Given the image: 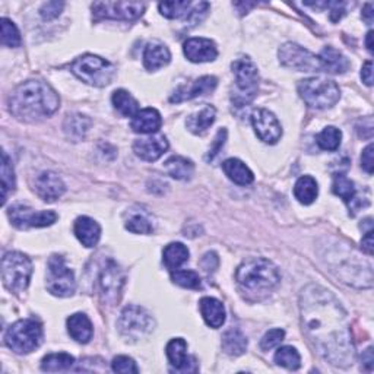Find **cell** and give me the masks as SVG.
Wrapping results in <instances>:
<instances>
[{
	"mask_svg": "<svg viewBox=\"0 0 374 374\" xmlns=\"http://www.w3.org/2000/svg\"><path fill=\"white\" fill-rule=\"evenodd\" d=\"M299 94L306 104L316 110L330 109L341 98V89L333 81L324 78H308L300 81Z\"/></svg>",
	"mask_w": 374,
	"mask_h": 374,
	"instance_id": "5b68a950",
	"label": "cell"
},
{
	"mask_svg": "<svg viewBox=\"0 0 374 374\" xmlns=\"http://www.w3.org/2000/svg\"><path fill=\"white\" fill-rule=\"evenodd\" d=\"M145 10V3L140 2H95L93 14L95 19L135 21Z\"/></svg>",
	"mask_w": 374,
	"mask_h": 374,
	"instance_id": "5bb4252c",
	"label": "cell"
},
{
	"mask_svg": "<svg viewBox=\"0 0 374 374\" xmlns=\"http://www.w3.org/2000/svg\"><path fill=\"white\" fill-rule=\"evenodd\" d=\"M162 124L161 114L156 109H144L139 110L132 119L131 127L136 133H156Z\"/></svg>",
	"mask_w": 374,
	"mask_h": 374,
	"instance_id": "7402d4cb",
	"label": "cell"
},
{
	"mask_svg": "<svg viewBox=\"0 0 374 374\" xmlns=\"http://www.w3.org/2000/svg\"><path fill=\"white\" fill-rule=\"evenodd\" d=\"M32 262L28 256L19 252H9L2 259L3 286L14 294H21L30 286Z\"/></svg>",
	"mask_w": 374,
	"mask_h": 374,
	"instance_id": "8992f818",
	"label": "cell"
},
{
	"mask_svg": "<svg viewBox=\"0 0 374 374\" xmlns=\"http://www.w3.org/2000/svg\"><path fill=\"white\" fill-rule=\"evenodd\" d=\"M75 364V358L66 353H56L48 354L41 361V370L55 373V371H64L69 370Z\"/></svg>",
	"mask_w": 374,
	"mask_h": 374,
	"instance_id": "d590c367",
	"label": "cell"
},
{
	"mask_svg": "<svg viewBox=\"0 0 374 374\" xmlns=\"http://www.w3.org/2000/svg\"><path fill=\"white\" fill-rule=\"evenodd\" d=\"M167 149H169V140H167L164 135L142 138L135 140L133 144V151L136 156L140 160L149 162L161 158Z\"/></svg>",
	"mask_w": 374,
	"mask_h": 374,
	"instance_id": "2e32d148",
	"label": "cell"
},
{
	"mask_svg": "<svg viewBox=\"0 0 374 374\" xmlns=\"http://www.w3.org/2000/svg\"><path fill=\"white\" fill-rule=\"evenodd\" d=\"M218 263H219L218 256L214 252L206 253L203 256V259L200 261V265L206 270V272H214V270L218 268Z\"/></svg>",
	"mask_w": 374,
	"mask_h": 374,
	"instance_id": "c3c4849f",
	"label": "cell"
},
{
	"mask_svg": "<svg viewBox=\"0 0 374 374\" xmlns=\"http://www.w3.org/2000/svg\"><path fill=\"white\" fill-rule=\"evenodd\" d=\"M223 170L228 176L231 182H234L239 186H247L253 183L254 176L250 171L249 167L237 158H230L223 164Z\"/></svg>",
	"mask_w": 374,
	"mask_h": 374,
	"instance_id": "83f0119b",
	"label": "cell"
},
{
	"mask_svg": "<svg viewBox=\"0 0 374 374\" xmlns=\"http://www.w3.org/2000/svg\"><path fill=\"white\" fill-rule=\"evenodd\" d=\"M342 132L338 127L328 126L316 136V144L324 151H337L341 145Z\"/></svg>",
	"mask_w": 374,
	"mask_h": 374,
	"instance_id": "f35d334b",
	"label": "cell"
},
{
	"mask_svg": "<svg viewBox=\"0 0 374 374\" xmlns=\"http://www.w3.org/2000/svg\"><path fill=\"white\" fill-rule=\"evenodd\" d=\"M366 44H367V48L370 53H373V31H368L367 34V40H366Z\"/></svg>",
	"mask_w": 374,
	"mask_h": 374,
	"instance_id": "9f6ffc18",
	"label": "cell"
},
{
	"mask_svg": "<svg viewBox=\"0 0 374 374\" xmlns=\"http://www.w3.org/2000/svg\"><path fill=\"white\" fill-rule=\"evenodd\" d=\"M75 236L84 244L85 247H95L100 237H101V228L97 221L89 216H80L75 221Z\"/></svg>",
	"mask_w": 374,
	"mask_h": 374,
	"instance_id": "603a6c76",
	"label": "cell"
},
{
	"mask_svg": "<svg viewBox=\"0 0 374 374\" xmlns=\"http://www.w3.org/2000/svg\"><path fill=\"white\" fill-rule=\"evenodd\" d=\"M361 244H363V250L368 256H371L373 254V230L367 231V233L363 237V241H361Z\"/></svg>",
	"mask_w": 374,
	"mask_h": 374,
	"instance_id": "f5cc1de1",
	"label": "cell"
},
{
	"mask_svg": "<svg viewBox=\"0 0 374 374\" xmlns=\"http://www.w3.org/2000/svg\"><path fill=\"white\" fill-rule=\"evenodd\" d=\"M164 167L167 174L176 180H189L193 176V171H195V164L180 156H174L167 160Z\"/></svg>",
	"mask_w": 374,
	"mask_h": 374,
	"instance_id": "d6a6232c",
	"label": "cell"
},
{
	"mask_svg": "<svg viewBox=\"0 0 374 374\" xmlns=\"http://www.w3.org/2000/svg\"><path fill=\"white\" fill-rule=\"evenodd\" d=\"M320 64H321V72H328L332 75H339L345 73L350 69V62L341 53L339 50L333 47H325L321 50L319 56Z\"/></svg>",
	"mask_w": 374,
	"mask_h": 374,
	"instance_id": "484cf974",
	"label": "cell"
},
{
	"mask_svg": "<svg viewBox=\"0 0 374 374\" xmlns=\"http://www.w3.org/2000/svg\"><path fill=\"white\" fill-rule=\"evenodd\" d=\"M162 259L171 272L189 261V249L182 243H170L164 249Z\"/></svg>",
	"mask_w": 374,
	"mask_h": 374,
	"instance_id": "836d02e7",
	"label": "cell"
},
{
	"mask_svg": "<svg viewBox=\"0 0 374 374\" xmlns=\"http://www.w3.org/2000/svg\"><path fill=\"white\" fill-rule=\"evenodd\" d=\"M71 69L82 82L97 88L107 86L113 81L115 72L109 60L94 55H85L76 59Z\"/></svg>",
	"mask_w": 374,
	"mask_h": 374,
	"instance_id": "ba28073f",
	"label": "cell"
},
{
	"mask_svg": "<svg viewBox=\"0 0 374 374\" xmlns=\"http://www.w3.org/2000/svg\"><path fill=\"white\" fill-rule=\"evenodd\" d=\"M233 73L236 75L237 91L233 94V102L237 107L250 104L257 94L259 86V72L256 64L249 57L236 59L231 64Z\"/></svg>",
	"mask_w": 374,
	"mask_h": 374,
	"instance_id": "52a82bcc",
	"label": "cell"
},
{
	"mask_svg": "<svg viewBox=\"0 0 374 374\" xmlns=\"http://www.w3.org/2000/svg\"><path fill=\"white\" fill-rule=\"evenodd\" d=\"M191 2H186V0H174V2H162L158 5V9L161 15L169 19H180L186 18L190 15Z\"/></svg>",
	"mask_w": 374,
	"mask_h": 374,
	"instance_id": "8d00e7d4",
	"label": "cell"
},
{
	"mask_svg": "<svg viewBox=\"0 0 374 374\" xmlns=\"http://www.w3.org/2000/svg\"><path fill=\"white\" fill-rule=\"evenodd\" d=\"M247 338L240 329H230L223 335V350L233 357L243 355L247 350Z\"/></svg>",
	"mask_w": 374,
	"mask_h": 374,
	"instance_id": "4dcf8cb0",
	"label": "cell"
},
{
	"mask_svg": "<svg viewBox=\"0 0 374 374\" xmlns=\"http://www.w3.org/2000/svg\"><path fill=\"white\" fill-rule=\"evenodd\" d=\"M47 290L56 297H71L75 292L76 282L73 270L64 263L62 256H51L47 265Z\"/></svg>",
	"mask_w": 374,
	"mask_h": 374,
	"instance_id": "30bf717a",
	"label": "cell"
},
{
	"mask_svg": "<svg viewBox=\"0 0 374 374\" xmlns=\"http://www.w3.org/2000/svg\"><path fill=\"white\" fill-rule=\"evenodd\" d=\"M215 115L216 110L212 106H206L199 113L191 114L186 120V126L191 133L202 135L212 126V123L215 122Z\"/></svg>",
	"mask_w": 374,
	"mask_h": 374,
	"instance_id": "f546056e",
	"label": "cell"
},
{
	"mask_svg": "<svg viewBox=\"0 0 374 374\" xmlns=\"http://www.w3.org/2000/svg\"><path fill=\"white\" fill-rule=\"evenodd\" d=\"M241 294L250 301H259L269 297L281 281L278 268L268 259L254 257L246 261L236 274Z\"/></svg>",
	"mask_w": 374,
	"mask_h": 374,
	"instance_id": "3957f363",
	"label": "cell"
},
{
	"mask_svg": "<svg viewBox=\"0 0 374 374\" xmlns=\"http://www.w3.org/2000/svg\"><path fill=\"white\" fill-rule=\"evenodd\" d=\"M68 332L80 344H88L94 335L91 320L84 313H75L68 319Z\"/></svg>",
	"mask_w": 374,
	"mask_h": 374,
	"instance_id": "4316f807",
	"label": "cell"
},
{
	"mask_svg": "<svg viewBox=\"0 0 374 374\" xmlns=\"http://www.w3.org/2000/svg\"><path fill=\"white\" fill-rule=\"evenodd\" d=\"M275 363L288 370H299L301 366V357L294 346H281L275 354Z\"/></svg>",
	"mask_w": 374,
	"mask_h": 374,
	"instance_id": "ab89813d",
	"label": "cell"
},
{
	"mask_svg": "<svg viewBox=\"0 0 374 374\" xmlns=\"http://www.w3.org/2000/svg\"><path fill=\"white\" fill-rule=\"evenodd\" d=\"M43 342V326L35 319H22L5 333V344L17 354H30Z\"/></svg>",
	"mask_w": 374,
	"mask_h": 374,
	"instance_id": "277c9868",
	"label": "cell"
},
{
	"mask_svg": "<svg viewBox=\"0 0 374 374\" xmlns=\"http://www.w3.org/2000/svg\"><path fill=\"white\" fill-rule=\"evenodd\" d=\"M330 6V19L333 22H338L344 15H345V8H346V3H342V2H333V3H329Z\"/></svg>",
	"mask_w": 374,
	"mask_h": 374,
	"instance_id": "f907efd6",
	"label": "cell"
},
{
	"mask_svg": "<svg viewBox=\"0 0 374 374\" xmlns=\"http://www.w3.org/2000/svg\"><path fill=\"white\" fill-rule=\"evenodd\" d=\"M252 124L254 131L266 144H277L282 136V127L275 115L269 110L257 109L252 113Z\"/></svg>",
	"mask_w": 374,
	"mask_h": 374,
	"instance_id": "9a60e30c",
	"label": "cell"
},
{
	"mask_svg": "<svg viewBox=\"0 0 374 374\" xmlns=\"http://www.w3.org/2000/svg\"><path fill=\"white\" fill-rule=\"evenodd\" d=\"M63 6H64V3H62V2H47V3H44L41 10H40L43 19L50 21V19L57 18L60 15Z\"/></svg>",
	"mask_w": 374,
	"mask_h": 374,
	"instance_id": "7dc6e473",
	"label": "cell"
},
{
	"mask_svg": "<svg viewBox=\"0 0 374 374\" xmlns=\"http://www.w3.org/2000/svg\"><path fill=\"white\" fill-rule=\"evenodd\" d=\"M363 363L368 371L373 370V363H374V357H373V348H367V351L363 354Z\"/></svg>",
	"mask_w": 374,
	"mask_h": 374,
	"instance_id": "db71d44e",
	"label": "cell"
},
{
	"mask_svg": "<svg viewBox=\"0 0 374 374\" xmlns=\"http://www.w3.org/2000/svg\"><path fill=\"white\" fill-rule=\"evenodd\" d=\"M124 286V274L122 268L114 261H109L100 274L101 300L107 306H115L122 297Z\"/></svg>",
	"mask_w": 374,
	"mask_h": 374,
	"instance_id": "4fadbf2b",
	"label": "cell"
},
{
	"mask_svg": "<svg viewBox=\"0 0 374 374\" xmlns=\"http://www.w3.org/2000/svg\"><path fill=\"white\" fill-rule=\"evenodd\" d=\"M361 167L368 173L373 174V144H370L361 156Z\"/></svg>",
	"mask_w": 374,
	"mask_h": 374,
	"instance_id": "681fc988",
	"label": "cell"
},
{
	"mask_svg": "<svg viewBox=\"0 0 374 374\" xmlns=\"http://www.w3.org/2000/svg\"><path fill=\"white\" fill-rule=\"evenodd\" d=\"M216 84L218 81L215 76H202V78L190 82L189 85L178 86L174 91V94L170 97V101L183 102V101H189L205 94H209L216 88Z\"/></svg>",
	"mask_w": 374,
	"mask_h": 374,
	"instance_id": "e0dca14e",
	"label": "cell"
},
{
	"mask_svg": "<svg viewBox=\"0 0 374 374\" xmlns=\"http://www.w3.org/2000/svg\"><path fill=\"white\" fill-rule=\"evenodd\" d=\"M126 228L135 234H151L152 233V224L144 214H133L126 221Z\"/></svg>",
	"mask_w": 374,
	"mask_h": 374,
	"instance_id": "7bdbcfd3",
	"label": "cell"
},
{
	"mask_svg": "<svg viewBox=\"0 0 374 374\" xmlns=\"http://www.w3.org/2000/svg\"><path fill=\"white\" fill-rule=\"evenodd\" d=\"M185 56L193 63L212 62L218 56V50L209 38H189L185 43Z\"/></svg>",
	"mask_w": 374,
	"mask_h": 374,
	"instance_id": "d6986e66",
	"label": "cell"
},
{
	"mask_svg": "<svg viewBox=\"0 0 374 374\" xmlns=\"http://www.w3.org/2000/svg\"><path fill=\"white\" fill-rule=\"evenodd\" d=\"M167 357H169L170 364L178 371H196V361L193 357L187 355V344L182 338L171 339L165 348Z\"/></svg>",
	"mask_w": 374,
	"mask_h": 374,
	"instance_id": "ac0fdd59",
	"label": "cell"
},
{
	"mask_svg": "<svg viewBox=\"0 0 374 374\" xmlns=\"http://www.w3.org/2000/svg\"><path fill=\"white\" fill-rule=\"evenodd\" d=\"M294 195L300 203L312 205L319 195L317 182L310 176L300 177L294 186Z\"/></svg>",
	"mask_w": 374,
	"mask_h": 374,
	"instance_id": "1f68e13d",
	"label": "cell"
},
{
	"mask_svg": "<svg viewBox=\"0 0 374 374\" xmlns=\"http://www.w3.org/2000/svg\"><path fill=\"white\" fill-rule=\"evenodd\" d=\"M171 53L169 47L160 41H152L144 51V66L148 71H158L170 63Z\"/></svg>",
	"mask_w": 374,
	"mask_h": 374,
	"instance_id": "d4e9b609",
	"label": "cell"
},
{
	"mask_svg": "<svg viewBox=\"0 0 374 374\" xmlns=\"http://www.w3.org/2000/svg\"><path fill=\"white\" fill-rule=\"evenodd\" d=\"M332 190L335 195L339 196L348 205L350 211H353V215L361 208V206H367V203H363L357 198V190L354 183L344 174H337L333 177Z\"/></svg>",
	"mask_w": 374,
	"mask_h": 374,
	"instance_id": "44dd1931",
	"label": "cell"
},
{
	"mask_svg": "<svg viewBox=\"0 0 374 374\" xmlns=\"http://www.w3.org/2000/svg\"><path fill=\"white\" fill-rule=\"evenodd\" d=\"M8 216L10 223L21 230L50 227L57 221V214L53 211H34L24 205L10 206Z\"/></svg>",
	"mask_w": 374,
	"mask_h": 374,
	"instance_id": "7c38bea8",
	"label": "cell"
},
{
	"mask_svg": "<svg viewBox=\"0 0 374 374\" xmlns=\"http://www.w3.org/2000/svg\"><path fill=\"white\" fill-rule=\"evenodd\" d=\"M34 190L43 200L55 202L63 195L66 187H64V183L62 182V178L57 174L51 171H44L35 178Z\"/></svg>",
	"mask_w": 374,
	"mask_h": 374,
	"instance_id": "ffe728a7",
	"label": "cell"
},
{
	"mask_svg": "<svg viewBox=\"0 0 374 374\" xmlns=\"http://www.w3.org/2000/svg\"><path fill=\"white\" fill-rule=\"evenodd\" d=\"M303 332L317 354L337 367L354 363L355 351L346 313L330 291L308 286L300 295Z\"/></svg>",
	"mask_w": 374,
	"mask_h": 374,
	"instance_id": "6da1fadb",
	"label": "cell"
},
{
	"mask_svg": "<svg viewBox=\"0 0 374 374\" xmlns=\"http://www.w3.org/2000/svg\"><path fill=\"white\" fill-rule=\"evenodd\" d=\"M111 368L114 373H123V374H136L139 373V368L136 366L135 361L132 358H129L126 355H119V357H115L113 359V363H111Z\"/></svg>",
	"mask_w": 374,
	"mask_h": 374,
	"instance_id": "f6af8a7d",
	"label": "cell"
},
{
	"mask_svg": "<svg viewBox=\"0 0 374 374\" xmlns=\"http://www.w3.org/2000/svg\"><path fill=\"white\" fill-rule=\"evenodd\" d=\"M171 279L177 286L189 290H200L202 281L195 270H180L176 269L171 272Z\"/></svg>",
	"mask_w": 374,
	"mask_h": 374,
	"instance_id": "60d3db41",
	"label": "cell"
},
{
	"mask_svg": "<svg viewBox=\"0 0 374 374\" xmlns=\"http://www.w3.org/2000/svg\"><path fill=\"white\" fill-rule=\"evenodd\" d=\"M361 80L368 86L373 85V62L368 60L364 63L363 71H361Z\"/></svg>",
	"mask_w": 374,
	"mask_h": 374,
	"instance_id": "816d5d0a",
	"label": "cell"
},
{
	"mask_svg": "<svg viewBox=\"0 0 374 374\" xmlns=\"http://www.w3.org/2000/svg\"><path fill=\"white\" fill-rule=\"evenodd\" d=\"M60 98L47 82L27 81L9 97V110L22 122H37L50 118L59 110Z\"/></svg>",
	"mask_w": 374,
	"mask_h": 374,
	"instance_id": "7a4b0ae2",
	"label": "cell"
},
{
	"mask_svg": "<svg viewBox=\"0 0 374 374\" xmlns=\"http://www.w3.org/2000/svg\"><path fill=\"white\" fill-rule=\"evenodd\" d=\"M153 326H156V321L152 316L139 306L124 307L118 321L119 332L127 341L144 339L153 330Z\"/></svg>",
	"mask_w": 374,
	"mask_h": 374,
	"instance_id": "9c48e42d",
	"label": "cell"
},
{
	"mask_svg": "<svg viewBox=\"0 0 374 374\" xmlns=\"http://www.w3.org/2000/svg\"><path fill=\"white\" fill-rule=\"evenodd\" d=\"M113 106L124 118H133V115L139 111V102L132 97L131 93L124 91V89H118L113 93L111 97Z\"/></svg>",
	"mask_w": 374,
	"mask_h": 374,
	"instance_id": "e575fe53",
	"label": "cell"
},
{
	"mask_svg": "<svg viewBox=\"0 0 374 374\" xmlns=\"http://www.w3.org/2000/svg\"><path fill=\"white\" fill-rule=\"evenodd\" d=\"M15 171L12 161L6 152H2V205L6 203L8 196L15 190Z\"/></svg>",
	"mask_w": 374,
	"mask_h": 374,
	"instance_id": "74e56055",
	"label": "cell"
},
{
	"mask_svg": "<svg viewBox=\"0 0 374 374\" xmlns=\"http://www.w3.org/2000/svg\"><path fill=\"white\" fill-rule=\"evenodd\" d=\"M89 127H91V120H89L86 115L78 113L69 114L63 123L64 133L73 142L82 140L86 136Z\"/></svg>",
	"mask_w": 374,
	"mask_h": 374,
	"instance_id": "f1b7e54d",
	"label": "cell"
},
{
	"mask_svg": "<svg viewBox=\"0 0 374 374\" xmlns=\"http://www.w3.org/2000/svg\"><path fill=\"white\" fill-rule=\"evenodd\" d=\"M199 307H200V313L203 320L206 321V325L218 329L224 325L225 321V307L224 304L212 299V297H203V299L199 301Z\"/></svg>",
	"mask_w": 374,
	"mask_h": 374,
	"instance_id": "cb8c5ba5",
	"label": "cell"
},
{
	"mask_svg": "<svg viewBox=\"0 0 374 374\" xmlns=\"http://www.w3.org/2000/svg\"><path fill=\"white\" fill-rule=\"evenodd\" d=\"M286 338V332L282 329H270L265 333V337L261 341V348L262 351H270L277 348L282 341Z\"/></svg>",
	"mask_w": 374,
	"mask_h": 374,
	"instance_id": "ee69618b",
	"label": "cell"
},
{
	"mask_svg": "<svg viewBox=\"0 0 374 374\" xmlns=\"http://www.w3.org/2000/svg\"><path fill=\"white\" fill-rule=\"evenodd\" d=\"M373 9H374L373 3H367V5L364 6V10H363V19H364L367 24H371V22H373V17H374Z\"/></svg>",
	"mask_w": 374,
	"mask_h": 374,
	"instance_id": "11a10c76",
	"label": "cell"
},
{
	"mask_svg": "<svg viewBox=\"0 0 374 374\" xmlns=\"http://www.w3.org/2000/svg\"><path fill=\"white\" fill-rule=\"evenodd\" d=\"M225 140H227V131H225V129H221V131H219L216 133V136H215L214 145L209 148V152H208V156H206V160L212 161L218 156L219 151L223 149V147L225 144Z\"/></svg>",
	"mask_w": 374,
	"mask_h": 374,
	"instance_id": "bcb514c9",
	"label": "cell"
},
{
	"mask_svg": "<svg viewBox=\"0 0 374 374\" xmlns=\"http://www.w3.org/2000/svg\"><path fill=\"white\" fill-rule=\"evenodd\" d=\"M22 43L17 25L8 18H2V44L8 47H19Z\"/></svg>",
	"mask_w": 374,
	"mask_h": 374,
	"instance_id": "b9f144b4",
	"label": "cell"
},
{
	"mask_svg": "<svg viewBox=\"0 0 374 374\" xmlns=\"http://www.w3.org/2000/svg\"><path fill=\"white\" fill-rule=\"evenodd\" d=\"M279 62L282 66L299 71V72H321V64L319 56L313 55L307 48L287 43L279 48Z\"/></svg>",
	"mask_w": 374,
	"mask_h": 374,
	"instance_id": "8fae6325",
	"label": "cell"
}]
</instances>
